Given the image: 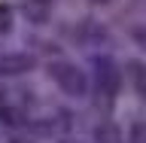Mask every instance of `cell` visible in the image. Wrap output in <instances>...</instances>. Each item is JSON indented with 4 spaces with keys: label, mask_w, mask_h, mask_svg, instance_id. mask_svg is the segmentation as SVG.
<instances>
[{
    "label": "cell",
    "mask_w": 146,
    "mask_h": 143,
    "mask_svg": "<svg viewBox=\"0 0 146 143\" xmlns=\"http://www.w3.org/2000/svg\"><path fill=\"white\" fill-rule=\"evenodd\" d=\"M55 76H58V82H61L64 88H70V91H82V73L76 70V67H55Z\"/></svg>",
    "instance_id": "6da1fadb"
},
{
    "label": "cell",
    "mask_w": 146,
    "mask_h": 143,
    "mask_svg": "<svg viewBox=\"0 0 146 143\" xmlns=\"http://www.w3.org/2000/svg\"><path fill=\"white\" fill-rule=\"evenodd\" d=\"M27 67H34V61H31L27 55H21V58H15V55H12V58H3V61H0V70H3V73L27 70Z\"/></svg>",
    "instance_id": "7a4b0ae2"
},
{
    "label": "cell",
    "mask_w": 146,
    "mask_h": 143,
    "mask_svg": "<svg viewBox=\"0 0 146 143\" xmlns=\"http://www.w3.org/2000/svg\"><path fill=\"white\" fill-rule=\"evenodd\" d=\"M98 143H119L116 125H104V128H98Z\"/></svg>",
    "instance_id": "3957f363"
},
{
    "label": "cell",
    "mask_w": 146,
    "mask_h": 143,
    "mask_svg": "<svg viewBox=\"0 0 146 143\" xmlns=\"http://www.w3.org/2000/svg\"><path fill=\"white\" fill-rule=\"evenodd\" d=\"M137 70V88H140V94L146 98V67H134Z\"/></svg>",
    "instance_id": "277c9868"
}]
</instances>
